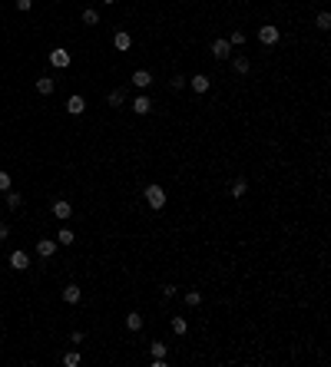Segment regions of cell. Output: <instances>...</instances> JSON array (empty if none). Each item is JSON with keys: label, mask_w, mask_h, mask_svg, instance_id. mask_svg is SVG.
Listing matches in <instances>:
<instances>
[{"label": "cell", "mask_w": 331, "mask_h": 367, "mask_svg": "<svg viewBox=\"0 0 331 367\" xmlns=\"http://www.w3.org/2000/svg\"><path fill=\"white\" fill-rule=\"evenodd\" d=\"M146 202L159 212V208L166 205V189H162V185H146Z\"/></svg>", "instance_id": "6da1fadb"}, {"label": "cell", "mask_w": 331, "mask_h": 367, "mask_svg": "<svg viewBox=\"0 0 331 367\" xmlns=\"http://www.w3.org/2000/svg\"><path fill=\"white\" fill-rule=\"evenodd\" d=\"M50 63H53L56 70H66V66L73 63V56H70V50H63V47H56L53 53H50Z\"/></svg>", "instance_id": "7a4b0ae2"}, {"label": "cell", "mask_w": 331, "mask_h": 367, "mask_svg": "<svg viewBox=\"0 0 331 367\" xmlns=\"http://www.w3.org/2000/svg\"><path fill=\"white\" fill-rule=\"evenodd\" d=\"M10 268H14V272H27V268H30V255H27V252H20V248H17V252H10Z\"/></svg>", "instance_id": "3957f363"}, {"label": "cell", "mask_w": 331, "mask_h": 367, "mask_svg": "<svg viewBox=\"0 0 331 367\" xmlns=\"http://www.w3.org/2000/svg\"><path fill=\"white\" fill-rule=\"evenodd\" d=\"M53 215L60 218V222H66V218H73V205L66 199H56L53 202Z\"/></svg>", "instance_id": "277c9868"}, {"label": "cell", "mask_w": 331, "mask_h": 367, "mask_svg": "<svg viewBox=\"0 0 331 367\" xmlns=\"http://www.w3.org/2000/svg\"><path fill=\"white\" fill-rule=\"evenodd\" d=\"M259 40L265 47H275L278 43V27H259Z\"/></svg>", "instance_id": "5b68a950"}, {"label": "cell", "mask_w": 331, "mask_h": 367, "mask_svg": "<svg viewBox=\"0 0 331 367\" xmlns=\"http://www.w3.org/2000/svg\"><path fill=\"white\" fill-rule=\"evenodd\" d=\"M189 86H192V93H209L212 80H209V76H202V73H196V76H189Z\"/></svg>", "instance_id": "8992f818"}, {"label": "cell", "mask_w": 331, "mask_h": 367, "mask_svg": "<svg viewBox=\"0 0 331 367\" xmlns=\"http://www.w3.org/2000/svg\"><path fill=\"white\" fill-rule=\"evenodd\" d=\"M133 86L136 89H149L152 86V73L149 70H136L133 73Z\"/></svg>", "instance_id": "52a82bcc"}, {"label": "cell", "mask_w": 331, "mask_h": 367, "mask_svg": "<svg viewBox=\"0 0 331 367\" xmlns=\"http://www.w3.org/2000/svg\"><path fill=\"white\" fill-rule=\"evenodd\" d=\"M37 255L40 258H53L56 255V241L53 238H40L37 241Z\"/></svg>", "instance_id": "ba28073f"}, {"label": "cell", "mask_w": 331, "mask_h": 367, "mask_svg": "<svg viewBox=\"0 0 331 367\" xmlns=\"http://www.w3.org/2000/svg\"><path fill=\"white\" fill-rule=\"evenodd\" d=\"M149 109H152V99H149L146 93H142V96H136V99H133V112H136V116H146Z\"/></svg>", "instance_id": "9c48e42d"}, {"label": "cell", "mask_w": 331, "mask_h": 367, "mask_svg": "<svg viewBox=\"0 0 331 367\" xmlns=\"http://www.w3.org/2000/svg\"><path fill=\"white\" fill-rule=\"evenodd\" d=\"M212 56H215V60H229V56H232L229 40H215V43H212Z\"/></svg>", "instance_id": "30bf717a"}, {"label": "cell", "mask_w": 331, "mask_h": 367, "mask_svg": "<svg viewBox=\"0 0 331 367\" xmlns=\"http://www.w3.org/2000/svg\"><path fill=\"white\" fill-rule=\"evenodd\" d=\"M83 109H87V99H83V96H70V99H66V112H70V116H79Z\"/></svg>", "instance_id": "8fae6325"}, {"label": "cell", "mask_w": 331, "mask_h": 367, "mask_svg": "<svg viewBox=\"0 0 331 367\" xmlns=\"http://www.w3.org/2000/svg\"><path fill=\"white\" fill-rule=\"evenodd\" d=\"M53 89H56V80H50V76H40L37 80V93L40 96H50Z\"/></svg>", "instance_id": "7c38bea8"}, {"label": "cell", "mask_w": 331, "mask_h": 367, "mask_svg": "<svg viewBox=\"0 0 331 367\" xmlns=\"http://www.w3.org/2000/svg\"><path fill=\"white\" fill-rule=\"evenodd\" d=\"M79 298H83V291H79L76 285H66L63 288V301L66 304H79Z\"/></svg>", "instance_id": "4fadbf2b"}, {"label": "cell", "mask_w": 331, "mask_h": 367, "mask_svg": "<svg viewBox=\"0 0 331 367\" xmlns=\"http://www.w3.org/2000/svg\"><path fill=\"white\" fill-rule=\"evenodd\" d=\"M113 47H116V50H129V47H133V37H129L126 30H119L116 37H113Z\"/></svg>", "instance_id": "5bb4252c"}, {"label": "cell", "mask_w": 331, "mask_h": 367, "mask_svg": "<svg viewBox=\"0 0 331 367\" xmlns=\"http://www.w3.org/2000/svg\"><path fill=\"white\" fill-rule=\"evenodd\" d=\"M245 192H249V182H245V179H235V182H232V195H235V199H242Z\"/></svg>", "instance_id": "9a60e30c"}, {"label": "cell", "mask_w": 331, "mask_h": 367, "mask_svg": "<svg viewBox=\"0 0 331 367\" xmlns=\"http://www.w3.org/2000/svg\"><path fill=\"white\" fill-rule=\"evenodd\" d=\"M126 327H129V331H139V327H142V314H126Z\"/></svg>", "instance_id": "2e32d148"}, {"label": "cell", "mask_w": 331, "mask_h": 367, "mask_svg": "<svg viewBox=\"0 0 331 367\" xmlns=\"http://www.w3.org/2000/svg\"><path fill=\"white\" fill-rule=\"evenodd\" d=\"M73 241H76V238H73V231H70V228H60V235H56V245H73Z\"/></svg>", "instance_id": "e0dca14e"}, {"label": "cell", "mask_w": 331, "mask_h": 367, "mask_svg": "<svg viewBox=\"0 0 331 367\" xmlns=\"http://www.w3.org/2000/svg\"><path fill=\"white\" fill-rule=\"evenodd\" d=\"M83 24L96 27V24H100V14H96V10H83Z\"/></svg>", "instance_id": "ac0fdd59"}, {"label": "cell", "mask_w": 331, "mask_h": 367, "mask_svg": "<svg viewBox=\"0 0 331 367\" xmlns=\"http://www.w3.org/2000/svg\"><path fill=\"white\" fill-rule=\"evenodd\" d=\"M123 99H126L123 89H113V93H110V106H123Z\"/></svg>", "instance_id": "d6986e66"}, {"label": "cell", "mask_w": 331, "mask_h": 367, "mask_svg": "<svg viewBox=\"0 0 331 367\" xmlns=\"http://www.w3.org/2000/svg\"><path fill=\"white\" fill-rule=\"evenodd\" d=\"M173 331H176V334H186V331H189L186 318H173Z\"/></svg>", "instance_id": "ffe728a7"}, {"label": "cell", "mask_w": 331, "mask_h": 367, "mask_svg": "<svg viewBox=\"0 0 331 367\" xmlns=\"http://www.w3.org/2000/svg\"><path fill=\"white\" fill-rule=\"evenodd\" d=\"M315 24H318V30H328V27H331V14H324V10H321Z\"/></svg>", "instance_id": "44dd1931"}, {"label": "cell", "mask_w": 331, "mask_h": 367, "mask_svg": "<svg viewBox=\"0 0 331 367\" xmlns=\"http://www.w3.org/2000/svg\"><path fill=\"white\" fill-rule=\"evenodd\" d=\"M245 43V33L242 30H232V37H229V47H242Z\"/></svg>", "instance_id": "7402d4cb"}, {"label": "cell", "mask_w": 331, "mask_h": 367, "mask_svg": "<svg viewBox=\"0 0 331 367\" xmlns=\"http://www.w3.org/2000/svg\"><path fill=\"white\" fill-rule=\"evenodd\" d=\"M20 192H7V208H20Z\"/></svg>", "instance_id": "603a6c76"}, {"label": "cell", "mask_w": 331, "mask_h": 367, "mask_svg": "<svg viewBox=\"0 0 331 367\" xmlns=\"http://www.w3.org/2000/svg\"><path fill=\"white\" fill-rule=\"evenodd\" d=\"M63 364H66V367H79V354H76V351L63 354Z\"/></svg>", "instance_id": "cb8c5ba5"}, {"label": "cell", "mask_w": 331, "mask_h": 367, "mask_svg": "<svg viewBox=\"0 0 331 367\" xmlns=\"http://www.w3.org/2000/svg\"><path fill=\"white\" fill-rule=\"evenodd\" d=\"M0 192H10V172L0 169Z\"/></svg>", "instance_id": "d4e9b609"}, {"label": "cell", "mask_w": 331, "mask_h": 367, "mask_svg": "<svg viewBox=\"0 0 331 367\" xmlns=\"http://www.w3.org/2000/svg\"><path fill=\"white\" fill-rule=\"evenodd\" d=\"M199 301H202V295H199V291H189V295H186V304H189V308H196Z\"/></svg>", "instance_id": "484cf974"}, {"label": "cell", "mask_w": 331, "mask_h": 367, "mask_svg": "<svg viewBox=\"0 0 331 367\" xmlns=\"http://www.w3.org/2000/svg\"><path fill=\"white\" fill-rule=\"evenodd\" d=\"M152 357H166V344H162V341L152 344Z\"/></svg>", "instance_id": "4316f807"}, {"label": "cell", "mask_w": 331, "mask_h": 367, "mask_svg": "<svg viewBox=\"0 0 331 367\" xmlns=\"http://www.w3.org/2000/svg\"><path fill=\"white\" fill-rule=\"evenodd\" d=\"M176 295H179V288H176V285H162V298H176Z\"/></svg>", "instance_id": "83f0119b"}, {"label": "cell", "mask_w": 331, "mask_h": 367, "mask_svg": "<svg viewBox=\"0 0 331 367\" xmlns=\"http://www.w3.org/2000/svg\"><path fill=\"white\" fill-rule=\"evenodd\" d=\"M235 73H249V60H245V56L235 60Z\"/></svg>", "instance_id": "f1b7e54d"}, {"label": "cell", "mask_w": 331, "mask_h": 367, "mask_svg": "<svg viewBox=\"0 0 331 367\" xmlns=\"http://www.w3.org/2000/svg\"><path fill=\"white\" fill-rule=\"evenodd\" d=\"M186 83H189V80H186V76H176V80L169 83V86H173V89H182V86H186Z\"/></svg>", "instance_id": "f546056e"}, {"label": "cell", "mask_w": 331, "mask_h": 367, "mask_svg": "<svg viewBox=\"0 0 331 367\" xmlns=\"http://www.w3.org/2000/svg\"><path fill=\"white\" fill-rule=\"evenodd\" d=\"M30 7H33V0H17V10H24V14H27Z\"/></svg>", "instance_id": "4dcf8cb0"}, {"label": "cell", "mask_w": 331, "mask_h": 367, "mask_svg": "<svg viewBox=\"0 0 331 367\" xmlns=\"http://www.w3.org/2000/svg\"><path fill=\"white\" fill-rule=\"evenodd\" d=\"M7 235H10V225H7V222H0V241L7 238Z\"/></svg>", "instance_id": "1f68e13d"}, {"label": "cell", "mask_w": 331, "mask_h": 367, "mask_svg": "<svg viewBox=\"0 0 331 367\" xmlns=\"http://www.w3.org/2000/svg\"><path fill=\"white\" fill-rule=\"evenodd\" d=\"M103 4H106V7H110V4H116V0H103Z\"/></svg>", "instance_id": "d6a6232c"}]
</instances>
